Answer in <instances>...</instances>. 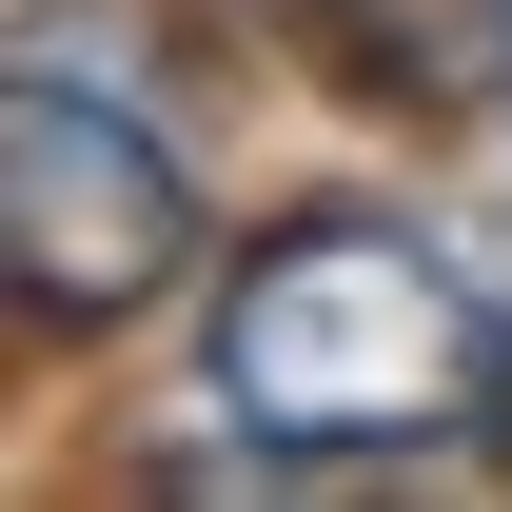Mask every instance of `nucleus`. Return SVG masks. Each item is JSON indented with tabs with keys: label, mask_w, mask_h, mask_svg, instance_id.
Segmentation results:
<instances>
[{
	"label": "nucleus",
	"mask_w": 512,
	"mask_h": 512,
	"mask_svg": "<svg viewBox=\"0 0 512 512\" xmlns=\"http://www.w3.org/2000/svg\"><path fill=\"white\" fill-rule=\"evenodd\" d=\"M197 394L256 453H453L512 394V335H493V296L414 217H276L217 276Z\"/></svg>",
	"instance_id": "nucleus-1"
},
{
	"label": "nucleus",
	"mask_w": 512,
	"mask_h": 512,
	"mask_svg": "<svg viewBox=\"0 0 512 512\" xmlns=\"http://www.w3.org/2000/svg\"><path fill=\"white\" fill-rule=\"evenodd\" d=\"M178 276H197L178 138L138 119L119 79L20 60V99H0V296H20L40 335H119V316H158Z\"/></svg>",
	"instance_id": "nucleus-2"
},
{
	"label": "nucleus",
	"mask_w": 512,
	"mask_h": 512,
	"mask_svg": "<svg viewBox=\"0 0 512 512\" xmlns=\"http://www.w3.org/2000/svg\"><path fill=\"white\" fill-rule=\"evenodd\" d=\"M473 20H493V60H512V0H473Z\"/></svg>",
	"instance_id": "nucleus-3"
}]
</instances>
